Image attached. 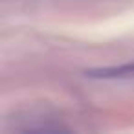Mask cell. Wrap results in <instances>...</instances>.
<instances>
[{"mask_svg":"<svg viewBox=\"0 0 134 134\" xmlns=\"http://www.w3.org/2000/svg\"><path fill=\"white\" fill-rule=\"evenodd\" d=\"M85 75L88 79H99V81H134V59L121 64L90 68L85 72Z\"/></svg>","mask_w":134,"mask_h":134,"instance_id":"6da1fadb","label":"cell"}]
</instances>
